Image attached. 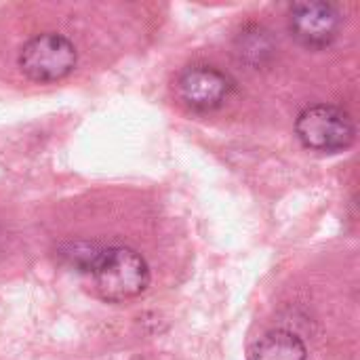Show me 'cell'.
<instances>
[{
  "mask_svg": "<svg viewBox=\"0 0 360 360\" xmlns=\"http://www.w3.org/2000/svg\"><path fill=\"white\" fill-rule=\"evenodd\" d=\"M76 46L65 36L46 32L27 40L17 61L30 80L57 82L76 68Z\"/></svg>",
  "mask_w": 360,
  "mask_h": 360,
  "instance_id": "cell-3",
  "label": "cell"
},
{
  "mask_svg": "<svg viewBox=\"0 0 360 360\" xmlns=\"http://www.w3.org/2000/svg\"><path fill=\"white\" fill-rule=\"evenodd\" d=\"M97 295L118 304L139 297L148 291L152 274L148 262L131 247H97L86 270Z\"/></svg>",
  "mask_w": 360,
  "mask_h": 360,
  "instance_id": "cell-1",
  "label": "cell"
},
{
  "mask_svg": "<svg viewBox=\"0 0 360 360\" xmlns=\"http://www.w3.org/2000/svg\"><path fill=\"white\" fill-rule=\"evenodd\" d=\"M308 350L306 344L289 331L276 329L262 335L251 348L249 360H306Z\"/></svg>",
  "mask_w": 360,
  "mask_h": 360,
  "instance_id": "cell-6",
  "label": "cell"
},
{
  "mask_svg": "<svg viewBox=\"0 0 360 360\" xmlns=\"http://www.w3.org/2000/svg\"><path fill=\"white\" fill-rule=\"evenodd\" d=\"M295 133L304 148L325 154L350 148L356 135L352 118L344 110L327 103L306 108L295 120Z\"/></svg>",
  "mask_w": 360,
  "mask_h": 360,
  "instance_id": "cell-2",
  "label": "cell"
},
{
  "mask_svg": "<svg viewBox=\"0 0 360 360\" xmlns=\"http://www.w3.org/2000/svg\"><path fill=\"white\" fill-rule=\"evenodd\" d=\"M232 80L221 70L211 65H194L179 74L177 78V95L192 110H215L224 105V101L232 93Z\"/></svg>",
  "mask_w": 360,
  "mask_h": 360,
  "instance_id": "cell-5",
  "label": "cell"
},
{
  "mask_svg": "<svg viewBox=\"0 0 360 360\" xmlns=\"http://www.w3.org/2000/svg\"><path fill=\"white\" fill-rule=\"evenodd\" d=\"M342 25L340 11L331 2H297L289 13V30L308 49L329 46Z\"/></svg>",
  "mask_w": 360,
  "mask_h": 360,
  "instance_id": "cell-4",
  "label": "cell"
}]
</instances>
